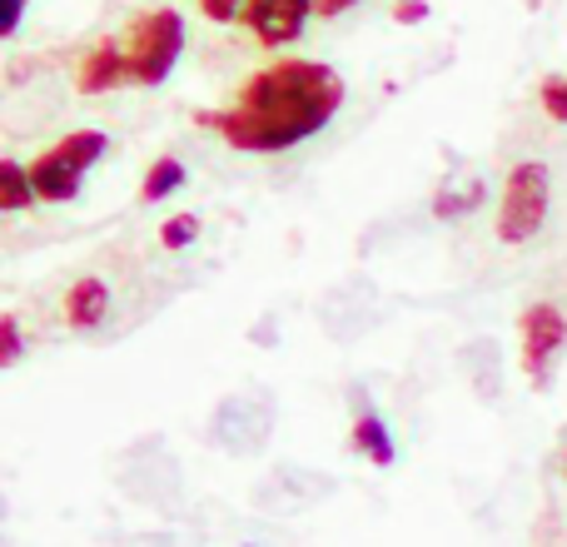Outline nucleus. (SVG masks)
<instances>
[{"instance_id":"obj_5","label":"nucleus","mask_w":567,"mask_h":547,"mask_svg":"<svg viewBox=\"0 0 567 547\" xmlns=\"http://www.w3.org/2000/svg\"><path fill=\"white\" fill-rule=\"evenodd\" d=\"M518 339H523V369H528L533 383H548V369L553 359L567 349V313L558 303L538 299L523 309L518 319Z\"/></svg>"},{"instance_id":"obj_16","label":"nucleus","mask_w":567,"mask_h":547,"mask_svg":"<svg viewBox=\"0 0 567 547\" xmlns=\"http://www.w3.org/2000/svg\"><path fill=\"white\" fill-rule=\"evenodd\" d=\"M249 0H199V10H205V20H215V25H229V20L245 16Z\"/></svg>"},{"instance_id":"obj_8","label":"nucleus","mask_w":567,"mask_h":547,"mask_svg":"<svg viewBox=\"0 0 567 547\" xmlns=\"http://www.w3.org/2000/svg\"><path fill=\"white\" fill-rule=\"evenodd\" d=\"M110 313V283L95 274H80L65 289V323L70 329H100Z\"/></svg>"},{"instance_id":"obj_3","label":"nucleus","mask_w":567,"mask_h":547,"mask_svg":"<svg viewBox=\"0 0 567 547\" xmlns=\"http://www.w3.org/2000/svg\"><path fill=\"white\" fill-rule=\"evenodd\" d=\"M110 149L105 130H75V135L55 140L45 155L30 159V179H35V199H50V205H65V199L80 195V179L100 165V155Z\"/></svg>"},{"instance_id":"obj_19","label":"nucleus","mask_w":567,"mask_h":547,"mask_svg":"<svg viewBox=\"0 0 567 547\" xmlns=\"http://www.w3.org/2000/svg\"><path fill=\"white\" fill-rule=\"evenodd\" d=\"M349 6H359V0H319V16H323V20H333V16H343Z\"/></svg>"},{"instance_id":"obj_4","label":"nucleus","mask_w":567,"mask_h":547,"mask_svg":"<svg viewBox=\"0 0 567 547\" xmlns=\"http://www.w3.org/2000/svg\"><path fill=\"white\" fill-rule=\"evenodd\" d=\"M553 205V175L543 159H523V165L508 169L498 195V239L503 245H528L543 229Z\"/></svg>"},{"instance_id":"obj_11","label":"nucleus","mask_w":567,"mask_h":547,"mask_svg":"<svg viewBox=\"0 0 567 547\" xmlns=\"http://www.w3.org/2000/svg\"><path fill=\"white\" fill-rule=\"evenodd\" d=\"M179 185H185V165H179L175 155H159L155 165L145 169V185H140V199H145V205H159V199H169Z\"/></svg>"},{"instance_id":"obj_9","label":"nucleus","mask_w":567,"mask_h":547,"mask_svg":"<svg viewBox=\"0 0 567 547\" xmlns=\"http://www.w3.org/2000/svg\"><path fill=\"white\" fill-rule=\"evenodd\" d=\"M353 448H359L369 463H379V468H389V463L399 458V448H393V438H389V423H383L373 409H363L359 419H353Z\"/></svg>"},{"instance_id":"obj_17","label":"nucleus","mask_w":567,"mask_h":547,"mask_svg":"<svg viewBox=\"0 0 567 547\" xmlns=\"http://www.w3.org/2000/svg\"><path fill=\"white\" fill-rule=\"evenodd\" d=\"M393 20H399V25H419V20H429V0H393Z\"/></svg>"},{"instance_id":"obj_12","label":"nucleus","mask_w":567,"mask_h":547,"mask_svg":"<svg viewBox=\"0 0 567 547\" xmlns=\"http://www.w3.org/2000/svg\"><path fill=\"white\" fill-rule=\"evenodd\" d=\"M538 105L548 120H558V125H567V75H548L538 85Z\"/></svg>"},{"instance_id":"obj_10","label":"nucleus","mask_w":567,"mask_h":547,"mask_svg":"<svg viewBox=\"0 0 567 547\" xmlns=\"http://www.w3.org/2000/svg\"><path fill=\"white\" fill-rule=\"evenodd\" d=\"M25 205H35L30 165H20V159H0V209H6V215H20Z\"/></svg>"},{"instance_id":"obj_18","label":"nucleus","mask_w":567,"mask_h":547,"mask_svg":"<svg viewBox=\"0 0 567 547\" xmlns=\"http://www.w3.org/2000/svg\"><path fill=\"white\" fill-rule=\"evenodd\" d=\"M20 16H25V0H0V30H6V35L20 30Z\"/></svg>"},{"instance_id":"obj_6","label":"nucleus","mask_w":567,"mask_h":547,"mask_svg":"<svg viewBox=\"0 0 567 547\" xmlns=\"http://www.w3.org/2000/svg\"><path fill=\"white\" fill-rule=\"evenodd\" d=\"M313 10H319V0H249L245 20L259 35V45L279 50V45H289V40L303 35V25H309Z\"/></svg>"},{"instance_id":"obj_1","label":"nucleus","mask_w":567,"mask_h":547,"mask_svg":"<svg viewBox=\"0 0 567 547\" xmlns=\"http://www.w3.org/2000/svg\"><path fill=\"white\" fill-rule=\"evenodd\" d=\"M343 105V80L323 60H279L245 80L229 110H209L199 125H209L225 145L245 155H279L303 140H313Z\"/></svg>"},{"instance_id":"obj_20","label":"nucleus","mask_w":567,"mask_h":547,"mask_svg":"<svg viewBox=\"0 0 567 547\" xmlns=\"http://www.w3.org/2000/svg\"><path fill=\"white\" fill-rule=\"evenodd\" d=\"M563 478H567V453H563Z\"/></svg>"},{"instance_id":"obj_13","label":"nucleus","mask_w":567,"mask_h":547,"mask_svg":"<svg viewBox=\"0 0 567 547\" xmlns=\"http://www.w3.org/2000/svg\"><path fill=\"white\" fill-rule=\"evenodd\" d=\"M199 239V215H175L165 219V229H159V245L165 249H189Z\"/></svg>"},{"instance_id":"obj_15","label":"nucleus","mask_w":567,"mask_h":547,"mask_svg":"<svg viewBox=\"0 0 567 547\" xmlns=\"http://www.w3.org/2000/svg\"><path fill=\"white\" fill-rule=\"evenodd\" d=\"M20 359V319L16 313H0V363H16Z\"/></svg>"},{"instance_id":"obj_2","label":"nucleus","mask_w":567,"mask_h":547,"mask_svg":"<svg viewBox=\"0 0 567 547\" xmlns=\"http://www.w3.org/2000/svg\"><path fill=\"white\" fill-rule=\"evenodd\" d=\"M120 50H125V65H130V85H165L169 70L185 55V16L175 6L145 10V16L130 20Z\"/></svg>"},{"instance_id":"obj_14","label":"nucleus","mask_w":567,"mask_h":547,"mask_svg":"<svg viewBox=\"0 0 567 547\" xmlns=\"http://www.w3.org/2000/svg\"><path fill=\"white\" fill-rule=\"evenodd\" d=\"M483 195H488V189H483V179H478V185H468V189H463V195H453V199H433V215H439V219H453V215H463V209H473V205H483Z\"/></svg>"},{"instance_id":"obj_7","label":"nucleus","mask_w":567,"mask_h":547,"mask_svg":"<svg viewBox=\"0 0 567 547\" xmlns=\"http://www.w3.org/2000/svg\"><path fill=\"white\" fill-rule=\"evenodd\" d=\"M120 85H130V65H125L120 40L110 35L75 65V90L80 95H105V90H120Z\"/></svg>"}]
</instances>
